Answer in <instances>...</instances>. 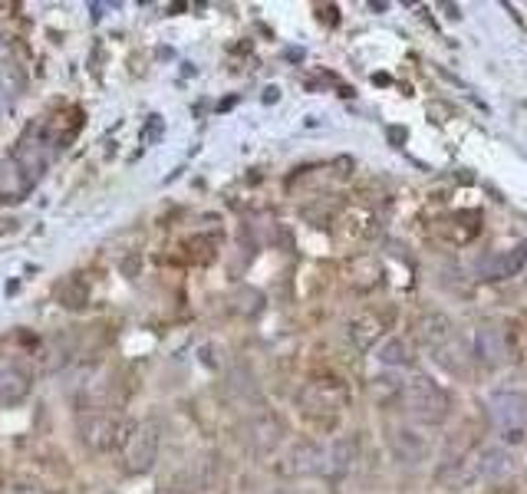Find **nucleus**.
<instances>
[{
	"instance_id": "nucleus-5",
	"label": "nucleus",
	"mask_w": 527,
	"mask_h": 494,
	"mask_svg": "<svg viewBox=\"0 0 527 494\" xmlns=\"http://www.w3.org/2000/svg\"><path fill=\"white\" fill-rule=\"evenodd\" d=\"M491 409V419H495L501 429H518V425L527 419V396H521V392H495L488 402Z\"/></svg>"
},
{
	"instance_id": "nucleus-4",
	"label": "nucleus",
	"mask_w": 527,
	"mask_h": 494,
	"mask_svg": "<svg viewBox=\"0 0 527 494\" xmlns=\"http://www.w3.org/2000/svg\"><path fill=\"white\" fill-rule=\"evenodd\" d=\"M280 435H284V425L274 415H257V419L244 425V442H248L254 455H271L280 445Z\"/></svg>"
},
{
	"instance_id": "nucleus-9",
	"label": "nucleus",
	"mask_w": 527,
	"mask_h": 494,
	"mask_svg": "<svg viewBox=\"0 0 527 494\" xmlns=\"http://www.w3.org/2000/svg\"><path fill=\"white\" fill-rule=\"evenodd\" d=\"M435 359L448 369V373H458L462 376L465 373V366H468V350H465V343L458 340V336H452L448 343H442L439 350H435Z\"/></svg>"
},
{
	"instance_id": "nucleus-2",
	"label": "nucleus",
	"mask_w": 527,
	"mask_h": 494,
	"mask_svg": "<svg viewBox=\"0 0 527 494\" xmlns=\"http://www.w3.org/2000/svg\"><path fill=\"white\" fill-rule=\"evenodd\" d=\"M76 432H80L83 445H89L93 452H116V448H126L132 425L122 419V415L89 412L80 419V425H76Z\"/></svg>"
},
{
	"instance_id": "nucleus-7",
	"label": "nucleus",
	"mask_w": 527,
	"mask_h": 494,
	"mask_svg": "<svg viewBox=\"0 0 527 494\" xmlns=\"http://www.w3.org/2000/svg\"><path fill=\"white\" fill-rule=\"evenodd\" d=\"M511 471H514V458L511 452H504V448H485L475 462V475L481 481H501L504 475H511Z\"/></svg>"
},
{
	"instance_id": "nucleus-6",
	"label": "nucleus",
	"mask_w": 527,
	"mask_h": 494,
	"mask_svg": "<svg viewBox=\"0 0 527 494\" xmlns=\"http://www.w3.org/2000/svg\"><path fill=\"white\" fill-rule=\"evenodd\" d=\"M30 373L17 363H0V406H17L30 396Z\"/></svg>"
},
{
	"instance_id": "nucleus-14",
	"label": "nucleus",
	"mask_w": 527,
	"mask_h": 494,
	"mask_svg": "<svg viewBox=\"0 0 527 494\" xmlns=\"http://www.w3.org/2000/svg\"><path fill=\"white\" fill-rule=\"evenodd\" d=\"M524 264H527V244H518L511 254H501L498 257L495 267L488 271V277H514Z\"/></svg>"
},
{
	"instance_id": "nucleus-12",
	"label": "nucleus",
	"mask_w": 527,
	"mask_h": 494,
	"mask_svg": "<svg viewBox=\"0 0 527 494\" xmlns=\"http://www.w3.org/2000/svg\"><path fill=\"white\" fill-rule=\"evenodd\" d=\"M422 340L432 346V350H439L442 343L452 340V323H448L442 313H429V317L422 320Z\"/></svg>"
},
{
	"instance_id": "nucleus-13",
	"label": "nucleus",
	"mask_w": 527,
	"mask_h": 494,
	"mask_svg": "<svg viewBox=\"0 0 527 494\" xmlns=\"http://www.w3.org/2000/svg\"><path fill=\"white\" fill-rule=\"evenodd\" d=\"M379 363L386 366H409L412 363V350L406 340H399V336H392V340H386L383 346H379Z\"/></svg>"
},
{
	"instance_id": "nucleus-11",
	"label": "nucleus",
	"mask_w": 527,
	"mask_h": 494,
	"mask_svg": "<svg viewBox=\"0 0 527 494\" xmlns=\"http://www.w3.org/2000/svg\"><path fill=\"white\" fill-rule=\"evenodd\" d=\"M392 448H396V455L402 458V462H409V465H416L419 458L425 455V442L419 439L416 432H409V429H402L392 435Z\"/></svg>"
},
{
	"instance_id": "nucleus-10",
	"label": "nucleus",
	"mask_w": 527,
	"mask_h": 494,
	"mask_svg": "<svg viewBox=\"0 0 527 494\" xmlns=\"http://www.w3.org/2000/svg\"><path fill=\"white\" fill-rule=\"evenodd\" d=\"M383 333V320L373 317V313H363V317H356L350 323V336L356 346H363V350H369V346L376 343V336Z\"/></svg>"
},
{
	"instance_id": "nucleus-8",
	"label": "nucleus",
	"mask_w": 527,
	"mask_h": 494,
	"mask_svg": "<svg viewBox=\"0 0 527 494\" xmlns=\"http://www.w3.org/2000/svg\"><path fill=\"white\" fill-rule=\"evenodd\" d=\"M478 356L491 366H501L508 359V340L498 327H481L478 330Z\"/></svg>"
},
{
	"instance_id": "nucleus-1",
	"label": "nucleus",
	"mask_w": 527,
	"mask_h": 494,
	"mask_svg": "<svg viewBox=\"0 0 527 494\" xmlns=\"http://www.w3.org/2000/svg\"><path fill=\"white\" fill-rule=\"evenodd\" d=\"M402 402H406V412L412 415V419L422 422V425L445 422L448 409H452L448 392L439 383H432V379H425V376L409 379V383L402 386Z\"/></svg>"
},
{
	"instance_id": "nucleus-3",
	"label": "nucleus",
	"mask_w": 527,
	"mask_h": 494,
	"mask_svg": "<svg viewBox=\"0 0 527 494\" xmlns=\"http://www.w3.org/2000/svg\"><path fill=\"white\" fill-rule=\"evenodd\" d=\"M159 445H162V435H159V425L155 422H139L132 425V435L126 448H122V458H126V468L132 475H142L155 465L159 458Z\"/></svg>"
}]
</instances>
